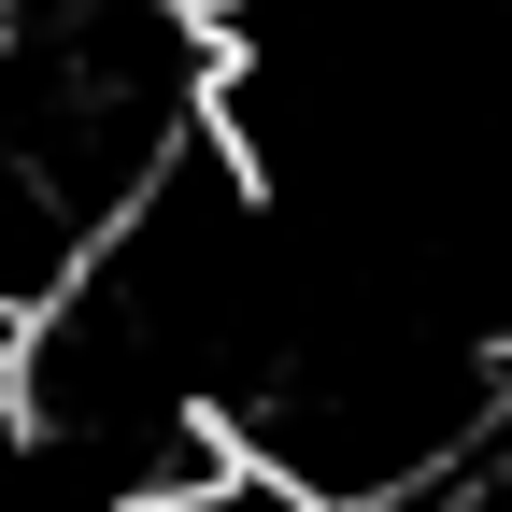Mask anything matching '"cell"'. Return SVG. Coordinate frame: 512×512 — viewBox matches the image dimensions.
Listing matches in <instances>:
<instances>
[{
    "mask_svg": "<svg viewBox=\"0 0 512 512\" xmlns=\"http://www.w3.org/2000/svg\"><path fill=\"white\" fill-rule=\"evenodd\" d=\"M171 15H200V29H214V15H242V0H171Z\"/></svg>",
    "mask_w": 512,
    "mask_h": 512,
    "instance_id": "2",
    "label": "cell"
},
{
    "mask_svg": "<svg viewBox=\"0 0 512 512\" xmlns=\"http://www.w3.org/2000/svg\"><path fill=\"white\" fill-rule=\"evenodd\" d=\"M15 356H29V299L0 285V399H15Z\"/></svg>",
    "mask_w": 512,
    "mask_h": 512,
    "instance_id": "1",
    "label": "cell"
}]
</instances>
